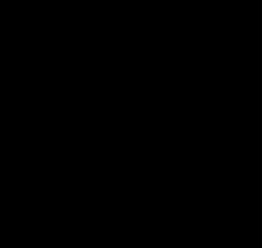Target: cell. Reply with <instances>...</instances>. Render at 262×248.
I'll list each match as a JSON object with an SVG mask.
<instances>
[]
</instances>
